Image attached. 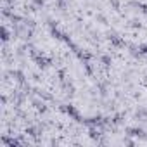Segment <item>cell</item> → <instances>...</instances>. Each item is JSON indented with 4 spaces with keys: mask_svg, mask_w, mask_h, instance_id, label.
<instances>
[{
    "mask_svg": "<svg viewBox=\"0 0 147 147\" xmlns=\"http://www.w3.org/2000/svg\"><path fill=\"white\" fill-rule=\"evenodd\" d=\"M102 62H104V66H109L111 64V57L109 55H102Z\"/></svg>",
    "mask_w": 147,
    "mask_h": 147,
    "instance_id": "cell-5",
    "label": "cell"
},
{
    "mask_svg": "<svg viewBox=\"0 0 147 147\" xmlns=\"http://www.w3.org/2000/svg\"><path fill=\"white\" fill-rule=\"evenodd\" d=\"M111 42H113L116 47H125V42H123L119 36H116V35H114V36H111Z\"/></svg>",
    "mask_w": 147,
    "mask_h": 147,
    "instance_id": "cell-2",
    "label": "cell"
},
{
    "mask_svg": "<svg viewBox=\"0 0 147 147\" xmlns=\"http://www.w3.org/2000/svg\"><path fill=\"white\" fill-rule=\"evenodd\" d=\"M35 4L36 5H43V0H35Z\"/></svg>",
    "mask_w": 147,
    "mask_h": 147,
    "instance_id": "cell-6",
    "label": "cell"
},
{
    "mask_svg": "<svg viewBox=\"0 0 147 147\" xmlns=\"http://www.w3.org/2000/svg\"><path fill=\"white\" fill-rule=\"evenodd\" d=\"M61 111L67 113L71 118H75V119H78V121H80V113H78V109H76L75 106H71V104H69V106H62V107H61Z\"/></svg>",
    "mask_w": 147,
    "mask_h": 147,
    "instance_id": "cell-1",
    "label": "cell"
},
{
    "mask_svg": "<svg viewBox=\"0 0 147 147\" xmlns=\"http://www.w3.org/2000/svg\"><path fill=\"white\" fill-rule=\"evenodd\" d=\"M2 40H4V42H7V40H9V31H7V28H5V26H2Z\"/></svg>",
    "mask_w": 147,
    "mask_h": 147,
    "instance_id": "cell-3",
    "label": "cell"
},
{
    "mask_svg": "<svg viewBox=\"0 0 147 147\" xmlns=\"http://www.w3.org/2000/svg\"><path fill=\"white\" fill-rule=\"evenodd\" d=\"M128 133H130V135H142L144 131H142L140 128H130V130H128Z\"/></svg>",
    "mask_w": 147,
    "mask_h": 147,
    "instance_id": "cell-4",
    "label": "cell"
}]
</instances>
